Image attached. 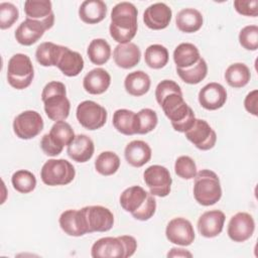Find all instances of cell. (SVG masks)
Instances as JSON below:
<instances>
[{"label": "cell", "mask_w": 258, "mask_h": 258, "mask_svg": "<svg viewBox=\"0 0 258 258\" xmlns=\"http://www.w3.org/2000/svg\"><path fill=\"white\" fill-rule=\"evenodd\" d=\"M137 15V8L130 2H120L112 8L109 30L111 37L119 44L128 43L135 36Z\"/></svg>", "instance_id": "obj_1"}, {"label": "cell", "mask_w": 258, "mask_h": 258, "mask_svg": "<svg viewBox=\"0 0 258 258\" xmlns=\"http://www.w3.org/2000/svg\"><path fill=\"white\" fill-rule=\"evenodd\" d=\"M159 106L170 121L172 128L177 132L184 133L187 131L197 119L192 109L183 100L182 94L167 95L162 99Z\"/></svg>", "instance_id": "obj_2"}, {"label": "cell", "mask_w": 258, "mask_h": 258, "mask_svg": "<svg viewBox=\"0 0 258 258\" xmlns=\"http://www.w3.org/2000/svg\"><path fill=\"white\" fill-rule=\"evenodd\" d=\"M41 100L46 116L52 121L66 120L70 115L71 103L67 98L64 84L52 81L46 84L41 92Z\"/></svg>", "instance_id": "obj_3"}, {"label": "cell", "mask_w": 258, "mask_h": 258, "mask_svg": "<svg viewBox=\"0 0 258 258\" xmlns=\"http://www.w3.org/2000/svg\"><path fill=\"white\" fill-rule=\"evenodd\" d=\"M137 249L134 237L123 235L118 237H104L97 240L91 249L93 258H128Z\"/></svg>", "instance_id": "obj_4"}, {"label": "cell", "mask_w": 258, "mask_h": 258, "mask_svg": "<svg viewBox=\"0 0 258 258\" xmlns=\"http://www.w3.org/2000/svg\"><path fill=\"white\" fill-rule=\"evenodd\" d=\"M194 178V197L200 205L209 207L221 200L222 187L216 172L210 169H202L197 172Z\"/></svg>", "instance_id": "obj_5"}, {"label": "cell", "mask_w": 258, "mask_h": 258, "mask_svg": "<svg viewBox=\"0 0 258 258\" xmlns=\"http://www.w3.org/2000/svg\"><path fill=\"white\" fill-rule=\"evenodd\" d=\"M76 135L71 125L62 121H56L50 128L49 133L42 136L40 147L44 154L48 156H56L61 153L64 146H68Z\"/></svg>", "instance_id": "obj_6"}, {"label": "cell", "mask_w": 258, "mask_h": 258, "mask_svg": "<svg viewBox=\"0 0 258 258\" xmlns=\"http://www.w3.org/2000/svg\"><path fill=\"white\" fill-rule=\"evenodd\" d=\"M33 78L34 69L28 55L16 53L10 57L7 66V81L12 88L26 89L30 86Z\"/></svg>", "instance_id": "obj_7"}, {"label": "cell", "mask_w": 258, "mask_h": 258, "mask_svg": "<svg viewBox=\"0 0 258 258\" xmlns=\"http://www.w3.org/2000/svg\"><path fill=\"white\" fill-rule=\"evenodd\" d=\"M74 165L67 159H48L41 167L40 177L43 183L50 186L66 185L75 178Z\"/></svg>", "instance_id": "obj_8"}, {"label": "cell", "mask_w": 258, "mask_h": 258, "mask_svg": "<svg viewBox=\"0 0 258 258\" xmlns=\"http://www.w3.org/2000/svg\"><path fill=\"white\" fill-rule=\"evenodd\" d=\"M79 123L88 130H97L103 127L107 121V110L100 104L86 100L81 102L76 111Z\"/></svg>", "instance_id": "obj_9"}, {"label": "cell", "mask_w": 258, "mask_h": 258, "mask_svg": "<svg viewBox=\"0 0 258 258\" xmlns=\"http://www.w3.org/2000/svg\"><path fill=\"white\" fill-rule=\"evenodd\" d=\"M143 179L151 195L164 198L169 195L172 178L169 170L159 164L147 167L143 172Z\"/></svg>", "instance_id": "obj_10"}, {"label": "cell", "mask_w": 258, "mask_h": 258, "mask_svg": "<svg viewBox=\"0 0 258 258\" xmlns=\"http://www.w3.org/2000/svg\"><path fill=\"white\" fill-rule=\"evenodd\" d=\"M43 120L40 114L33 110H26L17 115L13 120V131L20 139H31L43 129Z\"/></svg>", "instance_id": "obj_11"}, {"label": "cell", "mask_w": 258, "mask_h": 258, "mask_svg": "<svg viewBox=\"0 0 258 258\" xmlns=\"http://www.w3.org/2000/svg\"><path fill=\"white\" fill-rule=\"evenodd\" d=\"M184 135L200 150L212 149L217 141L215 130L203 119H196L192 126L184 132Z\"/></svg>", "instance_id": "obj_12"}, {"label": "cell", "mask_w": 258, "mask_h": 258, "mask_svg": "<svg viewBox=\"0 0 258 258\" xmlns=\"http://www.w3.org/2000/svg\"><path fill=\"white\" fill-rule=\"evenodd\" d=\"M88 226V232H107L114 225L113 213L103 206H87L82 208Z\"/></svg>", "instance_id": "obj_13"}, {"label": "cell", "mask_w": 258, "mask_h": 258, "mask_svg": "<svg viewBox=\"0 0 258 258\" xmlns=\"http://www.w3.org/2000/svg\"><path fill=\"white\" fill-rule=\"evenodd\" d=\"M165 236L172 244L189 246L195 240V230L188 220L178 217L168 222L165 229Z\"/></svg>", "instance_id": "obj_14"}, {"label": "cell", "mask_w": 258, "mask_h": 258, "mask_svg": "<svg viewBox=\"0 0 258 258\" xmlns=\"http://www.w3.org/2000/svg\"><path fill=\"white\" fill-rule=\"evenodd\" d=\"M255 230L253 217L245 212H239L234 215L228 224L227 233L234 242H245L250 239Z\"/></svg>", "instance_id": "obj_15"}, {"label": "cell", "mask_w": 258, "mask_h": 258, "mask_svg": "<svg viewBox=\"0 0 258 258\" xmlns=\"http://www.w3.org/2000/svg\"><path fill=\"white\" fill-rule=\"evenodd\" d=\"M60 229L69 236L81 237L88 232L87 221L83 209L67 210L61 213L58 219Z\"/></svg>", "instance_id": "obj_16"}, {"label": "cell", "mask_w": 258, "mask_h": 258, "mask_svg": "<svg viewBox=\"0 0 258 258\" xmlns=\"http://www.w3.org/2000/svg\"><path fill=\"white\" fill-rule=\"evenodd\" d=\"M227 101V91L219 83H209L199 92L200 105L210 111L222 108Z\"/></svg>", "instance_id": "obj_17"}, {"label": "cell", "mask_w": 258, "mask_h": 258, "mask_svg": "<svg viewBox=\"0 0 258 258\" xmlns=\"http://www.w3.org/2000/svg\"><path fill=\"white\" fill-rule=\"evenodd\" d=\"M172 16L171 8L162 2H157L148 6L143 13L145 25L153 30L164 29L170 23Z\"/></svg>", "instance_id": "obj_18"}, {"label": "cell", "mask_w": 258, "mask_h": 258, "mask_svg": "<svg viewBox=\"0 0 258 258\" xmlns=\"http://www.w3.org/2000/svg\"><path fill=\"white\" fill-rule=\"evenodd\" d=\"M48 27L41 21L26 18L15 30V38L18 43L29 46L42 37Z\"/></svg>", "instance_id": "obj_19"}, {"label": "cell", "mask_w": 258, "mask_h": 258, "mask_svg": "<svg viewBox=\"0 0 258 258\" xmlns=\"http://www.w3.org/2000/svg\"><path fill=\"white\" fill-rule=\"evenodd\" d=\"M225 220V214L220 210L205 212L198 220V230L203 237H217L223 231Z\"/></svg>", "instance_id": "obj_20"}, {"label": "cell", "mask_w": 258, "mask_h": 258, "mask_svg": "<svg viewBox=\"0 0 258 258\" xmlns=\"http://www.w3.org/2000/svg\"><path fill=\"white\" fill-rule=\"evenodd\" d=\"M24 12L26 18L41 21L48 29L53 26L54 13L49 0H27L24 2Z\"/></svg>", "instance_id": "obj_21"}, {"label": "cell", "mask_w": 258, "mask_h": 258, "mask_svg": "<svg viewBox=\"0 0 258 258\" xmlns=\"http://www.w3.org/2000/svg\"><path fill=\"white\" fill-rule=\"evenodd\" d=\"M111 84L110 74L102 69L96 68L90 71L83 79V87L91 95H101L105 93Z\"/></svg>", "instance_id": "obj_22"}, {"label": "cell", "mask_w": 258, "mask_h": 258, "mask_svg": "<svg viewBox=\"0 0 258 258\" xmlns=\"http://www.w3.org/2000/svg\"><path fill=\"white\" fill-rule=\"evenodd\" d=\"M94 151L95 146L93 140L85 134L77 135L67 148L68 155L74 161L81 163L90 160L94 154Z\"/></svg>", "instance_id": "obj_23"}, {"label": "cell", "mask_w": 258, "mask_h": 258, "mask_svg": "<svg viewBox=\"0 0 258 258\" xmlns=\"http://www.w3.org/2000/svg\"><path fill=\"white\" fill-rule=\"evenodd\" d=\"M115 63L121 69H132L139 63L141 58L140 48L133 42L118 44L113 51Z\"/></svg>", "instance_id": "obj_24"}, {"label": "cell", "mask_w": 258, "mask_h": 258, "mask_svg": "<svg viewBox=\"0 0 258 258\" xmlns=\"http://www.w3.org/2000/svg\"><path fill=\"white\" fill-rule=\"evenodd\" d=\"M150 146L142 140H133L129 142L124 150L126 161L134 167H141L146 164L151 158Z\"/></svg>", "instance_id": "obj_25"}, {"label": "cell", "mask_w": 258, "mask_h": 258, "mask_svg": "<svg viewBox=\"0 0 258 258\" xmlns=\"http://www.w3.org/2000/svg\"><path fill=\"white\" fill-rule=\"evenodd\" d=\"M150 192L139 185H133L124 189L120 196V205L128 213H134L146 203Z\"/></svg>", "instance_id": "obj_26"}, {"label": "cell", "mask_w": 258, "mask_h": 258, "mask_svg": "<svg viewBox=\"0 0 258 258\" xmlns=\"http://www.w3.org/2000/svg\"><path fill=\"white\" fill-rule=\"evenodd\" d=\"M84 64L83 56L78 51L63 46L56 67L64 76L76 77L83 71Z\"/></svg>", "instance_id": "obj_27"}, {"label": "cell", "mask_w": 258, "mask_h": 258, "mask_svg": "<svg viewBox=\"0 0 258 258\" xmlns=\"http://www.w3.org/2000/svg\"><path fill=\"white\" fill-rule=\"evenodd\" d=\"M107 14V5L102 0H86L79 8L81 20L88 24L101 22Z\"/></svg>", "instance_id": "obj_28"}, {"label": "cell", "mask_w": 258, "mask_h": 258, "mask_svg": "<svg viewBox=\"0 0 258 258\" xmlns=\"http://www.w3.org/2000/svg\"><path fill=\"white\" fill-rule=\"evenodd\" d=\"M203 22L202 13L195 8L181 9L175 17L176 27L184 33L197 32L203 26Z\"/></svg>", "instance_id": "obj_29"}, {"label": "cell", "mask_w": 258, "mask_h": 258, "mask_svg": "<svg viewBox=\"0 0 258 258\" xmlns=\"http://www.w3.org/2000/svg\"><path fill=\"white\" fill-rule=\"evenodd\" d=\"M199 48L189 42L178 44L173 51V60L176 69H187L196 64L201 58Z\"/></svg>", "instance_id": "obj_30"}, {"label": "cell", "mask_w": 258, "mask_h": 258, "mask_svg": "<svg viewBox=\"0 0 258 258\" xmlns=\"http://www.w3.org/2000/svg\"><path fill=\"white\" fill-rule=\"evenodd\" d=\"M150 85V78L143 71H135L129 73L124 80V88L126 92L134 97L145 95L149 91Z\"/></svg>", "instance_id": "obj_31"}, {"label": "cell", "mask_w": 258, "mask_h": 258, "mask_svg": "<svg viewBox=\"0 0 258 258\" xmlns=\"http://www.w3.org/2000/svg\"><path fill=\"white\" fill-rule=\"evenodd\" d=\"M114 128L124 135L137 134V116L131 110L118 109L113 114Z\"/></svg>", "instance_id": "obj_32"}, {"label": "cell", "mask_w": 258, "mask_h": 258, "mask_svg": "<svg viewBox=\"0 0 258 258\" xmlns=\"http://www.w3.org/2000/svg\"><path fill=\"white\" fill-rule=\"evenodd\" d=\"M62 49L63 45L45 41L37 46L35 58L42 67H56Z\"/></svg>", "instance_id": "obj_33"}, {"label": "cell", "mask_w": 258, "mask_h": 258, "mask_svg": "<svg viewBox=\"0 0 258 258\" xmlns=\"http://www.w3.org/2000/svg\"><path fill=\"white\" fill-rule=\"evenodd\" d=\"M251 79L249 68L243 62H235L230 64L225 72V80L227 84L235 89L245 87Z\"/></svg>", "instance_id": "obj_34"}, {"label": "cell", "mask_w": 258, "mask_h": 258, "mask_svg": "<svg viewBox=\"0 0 258 258\" xmlns=\"http://www.w3.org/2000/svg\"><path fill=\"white\" fill-rule=\"evenodd\" d=\"M87 54L94 64L102 66L111 57V46L105 39L95 38L90 42Z\"/></svg>", "instance_id": "obj_35"}, {"label": "cell", "mask_w": 258, "mask_h": 258, "mask_svg": "<svg viewBox=\"0 0 258 258\" xmlns=\"http://www.w3.org/2000/svg\"><path fill=\"white\" fill-rule=\"evenodd\" d=\"M168 50L161 44H151L145 49L144 60L151 69L159 70L164 68L168 62Z\"/></svg>", "instance_id": "obj_36"}, {"label": "cell", "mask_w": 258, "mask_h": 258, "mask_svg": "<svg viewBox=\"0 0 258 258\" xmlns=\"http://www.w3.org/2000/svg\"><path fill=\"white\" fill-rule=\"evenodd\" d=\"M178 77L186 84L196 85L201 83L208 74V64L206 60L201 57L199 61L187 69H176Z\"/></svg>", "instance_id": "obj_37"}, {"label": "cell", "mask_w": 258, "mask_h": 258, "mask_svg": "<svg viewBox=\"0 0 258 258\" xmlns=\"http://www.w3.org/2000/svg\"><path fill=\"white\" fill-rule=\"evenodd\" d=\"M120 167V158L113 151L101 152L95 160V168L102 175L109 176L117 172Z\"/></svg>", "instance_id": "obj_38"}, {"label": "cell", "mask_w": 258, "mask_h": 258, "mask_svg": "<svg viewBox=\"0 0 258 258\" xmlns=\"http://www.w3.org/2000/svg\"><path fill=\"white\" fill-rule=\"evenodd\" d=\"M11 182L15 190L20 194H29L36 186L35 175L26 169H19L12 174Z\"/></svg>", "instance_id": "obj_39"}, {"label": "cell", "mask_w": 258, "mask_h": 258, "mask_svg": "<svg viewBox=\"0 0 258 258\" xmlns=\"http://www.w3.org/2000/svg\"><path fill=\"white\" fill-rule=\"evenodd\" d=\"M137 116V134H147L155 129L158 118L154 110L149 108L141 109Z\"/></svg>", "instance_id": "obj_40"}, {"label": "cell", "mask_w": 258, "mask_h": 258, "mask_svg": "<svg viewBox=\"0 0 258 258\" xmlns=\"http://www.w3.org/2000/svg\"><path fill=\"white\" fill-rule=\"evenodd\" d=\"M174 172L177 176L183 179L194 178L198 172L195 160L187 155L177 157L174 163Z\"/></svg>", "instance_id": "obj_41"}, {"label": "cell", "mask_w": 258, "mask_h": 258, "mask_svg": "<svg viewBox=\"0 0 258 258\" xmlns=\"http://www.w3.org/2000/svg\"><path fill=\"white\" fill-rule=\"evenodd\" d=\"M239 42L247 50H256L258 48V26L247 25L239 33Z\"/></svg>", "instance_id": "obj_42"}, {"label": "cell", "mask_w": 258, "mask_h": 258, "mask_svg": "<svg viewBox=\"0 0 258 258\" xmlns=\"http://www.w3.org/2000/svg\"><path fill=\"white\" fill-rule=\"evenodd\" d=\"M18 8L10 2H2L0 4V28H10L18 19Z\"/></svg>", "instance_id": "obj_43"}, {"label": "cell", "mask_w": 258, "mask_h": 258, "mask_svg": "<svg viewBox=\"0 0 258 258\" xmlns=\"http://www.w3.org/2000/svg\"><path fill=\"white\" fill-rule=\"evenodd\" d=\"M172 93L182 94L179 85H177V83H175L172 80L161 81L155 89V98H156L157 103L160 104L164 97H166L167 95L172 94Z\"/></svg>", "instance_id": "obj_44"}, {"label": "cell", "mask_w": 258, "mask_h": 258, "mask_svg": "<svg viewBox=\"0 0 258 258\" xmlns=\"http://www.w3.org/2000/svg\"><path fill=\"white\" fill-rule=\"evenodd\" d=\"M155 211H156V201L154 199V196L150 194L144 206L138 211L132 213L131 215L136 220L147 221L153 217V215L155 214Z\"/></svg>", "instance_id": "obj_45"}, {"label": "cell", "mask_w": 258, "mask_h": 258, "mask_svg": "<svg viewBox=\"0 0 258 258\" xmlns=\"http://www.w3.org/2000/svg\"><path fill=\"white\" fill-rule=\"evenodd\" d=\"M235 10L244 16L256 17L258 15V1L257 0H235Z\"/></svg>", "instance_id": "obj_46"}, {"label": "cell", "mask_w": 258, "mask_h": 258, "mask_svg": "<svg viewBox=\"0 0 258 258\" xmlns=\"http://www.w3.org/2000/svg\"><path fill=\"white\" fill-rule=\"evenodd\" d=\"M258 91L253 90L250 93L247 94L244 100V107L246 111L254 116H257L258 111H257V99H258Z\"/></svg>", "instance_id": "obj_47"}, {"label": "cell", "mask_w": 258, "mask_h": 258, "mask_svg": "<svg viewBox=\"0 0 258 258\" xmlns=\"http://www.w3.org/2000/svg\"><path fill=\"white\" fill-rule=\"evenodd\" d=\"M167 257H192V254L182 248H171Z\"/></svg>", "instance_id": "obj_48"}]
</instances>
